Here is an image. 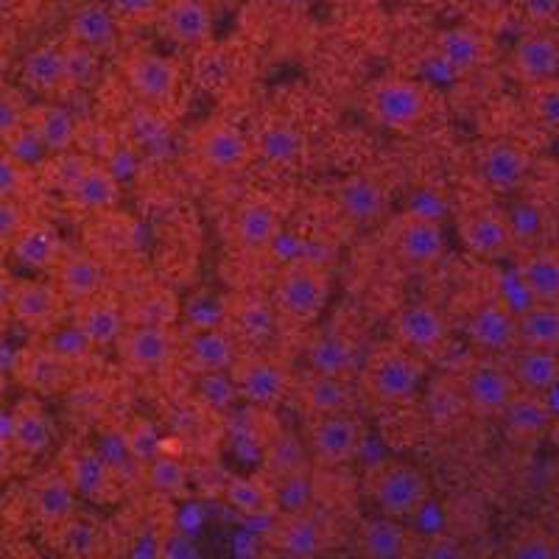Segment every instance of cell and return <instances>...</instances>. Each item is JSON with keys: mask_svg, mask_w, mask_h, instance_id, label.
I'll use <instances>...</instances> for the list:
<instances>
[{"mask_svg": "<svg viewBox=\"0 0 559 559\" xmlns=\"http://www.w3.org/2000/svg\"><path fill=\"white\" fill-rule=\"evenodd\" d=\"M227 378L238 397L258 408L280 406L294 392L292 369L280 358L263 356V353L236 356Z\"/></svg>", "mask_w": 559, "mask_h": 559, "instance_id": "obj_5", "label": "cell"}, {"mask_svg": "<svg viewBox=\"0 0 559 559\" xmlns=\"http://www.w3.org/2000/svg\"><path fill=\"white\" fill-rule=\"evenodd\" d=\"M277 9H286V12H306L311 7V0H272Z\"/></svg>", "mask_w": 559, "mask_h": 559, "instance_id": "obj_61", "label": "cell"}, {"mask_svg": "<svg viewBox=\"0 0 559 559\" xmlns=\"http://www.w3.org/2000/svg\"><path fill=\"white\" fill-rule=\"evenodd\" d=\"M389 243H392L394 258L412 269L437 266L448 252V236L445 227H442V218L426 216V213H417V210H408L392 224Z\"/></svg>", "mask_w": 559, "mask_h": 559, "instance_id": "obj_7", "label": "cell"}, {"mask_svg": "<svg viewBox=\"0 0 559 559\" xmlns=\"http://www.w3.org/2000/svg\"><path fill=\"white\" fill-rule=\"evenodd\" d=\"M73 324L98 349L109 347V344H118L123 328H127V319H123V308L118 306V299L96 294V297H90L73 306Z\"/></svg>", "mask_w": 559, "mask_h": 559, "instance_id": "obj_32", "label": "cell"}, {"mask_svg": "<svg viewBox=\"0 0 559 559\" xmlns=\"http://www.w3.org/2000/svg\"><path fill=\"white\" fill-rule=\"evenodd\" d=\"M433 57L448 73L464 76V73H473L487 62V39L471 26L442 28L433 39Z\"/></svg>", "mask_w": 559, "mask_h": 559, "instance_id": "obj_29", "label": "cell"}, {"mask_svg": "<svg viewBox=\"0 0 559 559\" xmlns=\"http://www.w3.org/2000/svg\"><path fill=\"white\" fill-rule=\"evenodd\" d=\"M98 53L76 43L64 45V82L68 87H90L98 79Z\"/></svg>", "mask_w": 559, "mask_h": 559, "instance_id": "obj_51", "label": "cell"}, {"mask_svg": "<svg viewBox=\"0 0 559 559\" xmlns=\"http://www.w3.org/2000/svg\"><path fill=\"white\" fill-rule=\"evenodd\" d=\"M28 129L39 140L45 154H64L79 138V123L62 104H39L28 109Z\"/></svg>", "mask_w": 559, "mask_h": 559, "instance_id": "obj_37", "label": "cell"}, {"mask_svg": "<svg viewBox=\"0 0 559 559\" xmlns=\"http://www.w3.org/2000/svg\"><path fill=\"white\" fill-rule=\"evenodd\" d=\"M324 3H331V7H353L358 0H324Z\"/></svg>", "mask_w": 559, "mask_h": 559, "instance_id": "obj_62", "label": "cell"}, {"mask_svg": "<svg viewBox=\"0 0 559 559\" xmlns=\"http://www.w3.org/2000/svg\"><path fill=\"white\" fill-rule=\"evenodd\" d=\"M523 9L534 23H551L559 17V0H523Z\"/></svg>", "mask_w": 559, "mask_h": 559, "instance_id": "obj_57", "label": "cell"}, {"mask_svg": "<svg viewBox=\"0 0 559 559\" xmlns=\"http://www.w3.org/2000/svg\"><path fill=\"white\" fill-rule=\"evenodd\" d=\"M294 392L308 417H322V414L353 412L356 408V386L349 378L319 376L308 369L306 376L294 381Z\"/></svg>", "mask_w": 559, "mask_h": 559, "instance_id": "obj_24", "label": "cell"}, {"mask_svg": "<svg viewBox=\"0 0 559 559\" xmlns=\"http://www.w3.org/2000/svg\"><path fill=\"white\" fill-rule=\"evenodd\" d=\"M68 197L84 213H107L121 202V182L98 159H82L68 182Z\"/></svg>", "mask_w": 559, "mask_h": 559, "instance_id": "obj_23", "label": "cell"}, {"mask_svg": "<svg viewBox=\"0 0 559 559\" xmlns=\"http://www.w3.org/2000/svg\"><path fill=\"white\" fill-rule=\"evenodd\" d=\"M367 112L389 132H414L431 112V93L423 82L403 76L378 79L367 90Z\"/></svg>", "mask_w": 559, "mask_h": 559, "instance_id": "obj_4", "label": "cell"}, {"mask_svg": "<svg viewBox=\"0 0 559 559\" xmlns=\"http://www.w3.org/2000/svg\"><path fill=\"white\" fill-rule=\"evenodd\" d=\"M236 356L238 353L233 336L222 331V328H210V324L197 328L182 347L185 367L199 378L227 376Z\"/></svg>", "mask_w": 559, "mask_h": 559, "instance_id": "obj_20", "label": "cell"}, {"mask_svg": "<svg viewBox=\"0 0 559 559\" xmlns=\"http://www.w3.org/2000/svg\"><path fill=\"white\" fill-rule=\"evenodd\" d=\"M12 417V448L20 456H43L53 442V426L51 417L45 412L43 401L37 394H26L14 403V408L9 412Z\"/></svg>", "mask_w": 559, "mask_h": 559, "instance_id": "obj_26", "label": "cell"}, {"mask_svg": "<svg viewBox=\"0 0 559 559\" xmlns=\"http://www.w3.org/2000/svg\"><path fill=\"white\" fill-rule=\"evenodd\" d=\"M478 177L487 188L498 193H509L521 188L528 177L532 159L512 140H492L478 154Z\"/></svg>", "mask_w": 559, "mask_h": 559, "instance_id": "obj_22", "label": "cell"}, {"mask_svg": "<svg viewBox=\"0 0 559 559\" xmlns=\"http://www.w3.org/2000/svg\"><path fill=\"white\" fill-rule=\"evenodd\" d=\"M104 277H107L104 266L87 252L62 254L57 266H53V286L59 288L64 302H73V306L102 294Z\"/></svg>", "mask_w": 559, "mask_h": 559, "instance_id": "obj_31", "label": "cell"}, {"mask_svg": "<svg viewBox=\"0 0 559 559\" xmlns=\"http://www.w3.org/2000/svg\"><path fill=\"white\" fill-rule=\"evenodd\" d=\"M459 3H464V7H484L489 0H459Z\"/></svg>", "mask_w": 559, "mask_h": 559, "instance_id": "obj_63", "label": "cell"}, {"mask_svg": "<svg viewBox=\"0 0 559 559\" xmlns=\"http://www.w3.org/2000/svg\"><path fill=\"white\" fill-rule=\"evenodd\" d=\"M509 557L515 559H551L557 557V540L540 528H526L509 543Z\"/></svg>", "mask_w": 559, "mask_h": 559, "instance_id": "obj_53", "label": "cell"}, {"mask_svg": "<svg viewBox=\"0 0 559 559\" xmlns=\"http://www.w3.org/2000/svg\"><path fill=\"white\" fill-rule=\"evenodd\" d=\"M20 79L37 96H57L59 90L68 87V82H64V45L45 43L28 51V57L20 64Z\"/></svg>", "mask_w": 559, "mask_h": 559, "instance_id": "obj_38", "label": "cell"}, {"mask_svg": "<svg viewBox=\"0 0 559 559\" xmlns=\"http://www.w3.org/2000/svg\"><path fill=\"white\" fill-rule=\"evenodd\" d=\"M224 501L243 518H274L280 512L277 489L261 476H233L224 484Z\"/></svg>", "mask_w": 559, "mask_h": 559, "instance_id": "obj_39", "label": "cell"}, {"mask_svg": "<svg viewBox=\"0 0 559 559\" xmlns=\"http://www.w3.org/2000/svg\"><path fill=\"white\" fill-rule=\"evenodd\" d=\"M177 353V336L166 322H138L123 328L118 338V356L134 376H148L166 367Z\"/></svg>", "mask_w": 559, "mask_h": 559, "instance_id": "obj_9", "label": "cell"}, {"mask_svg": "<svg viewBox=\"0 0 559 559\" xmlns=\"http://www.w3.org/2000/svg\"><path fill=\"white\" fill-rule=\"evenodd\" d=\"M356 548L367 559H403L414 554V540L403 521L378 515L361 521L356 532Z\"/></svg>", "mask_w": 559, "mask_h": 559, "instance_id": "obj_33", "label": "cell"}, {"mask_svg": "<svg viewBox=\"0 0 559 559\" xmlns=\"http://www.w3.org/2000/svg\"><path fill=\"white\" fill-rule=\"evenodd\" d=\"M428 557H462V546L456 540H433L426 546Z\"/></svg>", "mask_w": 559, "mask_h": 559, "instance_id": "obj_59", "label": "cell"}, {"mask_svg": "<svg viewBox=\"0 0 559 559\" xmlns=\"http://www.w3.org/2000/svg\"><path fill=\"white\" fill-rule=\"evenodd\" d=\"M121 34V20L115 17L107 0H84L68 17V43L96 51L98 57L115 51Z\"/></svg>", "mask_w": 559, "mask_h": 559, "instance_id": "obj_17", "label": "cell"}, {"mask_svg": "<svg viewBox=\"0 0 559 559\" xmlns=\"http://www.w3.org/2000/svg\"><path fill=\"white\" fill-rule=\"evenodd\" d=\"M364 423L356 412L322 414V417H308V451L313 462L322 467H344L358 456L364 445Z\"/></svg>", "mask_w": 559, "mask_h": 559, "instance_id": "obj_6", "label": "cell"}, {"mask_svg": "<svg viewBox=\"0 0 559 559\" xmlns=\"http://www.w3.org/2000/svg\"><path fill=\"white\" fill-rule=\"evenodd\" d=\"M121 445H123V453H127L134 464L143 467L148 459H154L159 451H163V437H159L157 426H154L152 419L138 417L132 419V423L127 426V431L121 433Z\"/></svg>", "mask_w": 559, "mask_h": 559, "instance_id": "obj_48", "label": "cell"}, {"mask_svg": "<svg viewBox=\"0 0 559 559\" xmlns=\"http://www.w3.org/2000/svg\"><path fill=\"white\" fill-rule=\"evenodd\" d=\"M26 224V207L20 199H0V247H9Z\"/></svg>", "mask_w": 559, "mask_h": 559, "instance_id": "obj_56", "label": "cell"}, {"mask_svg": "<svg viewBox=\"0 0 559 559\" xmlns=\"http://www.w3.org/2000/svg\"><path fill=\"white\" fill-rule=\"evenodd\" d=\"M515 392L518 383L512 372L492 358H478L464 369L462 397L464 406L471 408L476 417H501Z\"/></svg>", "mask_w": 559, "mask_h": 559, "instance_id": "obj_8", "label": "cell"}, {"mask_svg": "<svg viewBox=\"0 0 559 559\" xmlns=\"http://www.w3.org/2000/svg\"><path fill=\"white\" fill-rule=\"evenodd\" d=\"M14 283H17V280H12V274L0 269V317H7V313H12Z\"/></svg>", "mask_w": 559, "mask_h": 559, "instance_id": "obj_58", "label": "cell"}, {"mask_svg": "<svg viewBox=\"0 0 559 559\" xmlns=\"http://www.w3.org/2000/svg\"><path fill=\"white\" fill-rule=\"evenodd\" d=\"M515 277L526 288L532 302H551L559 306V252L543 249L518 263Z\"/></svg>", "mask_w": 559, "mask_h": 559, "instance_id": "obj_41", "label": "cell"}, {"mask_svg": "<svg viewBox=\"0 0 559 559\" xmlns=\"http://www.w3.org/2000/svg\"><path fill=\"white\" fill-rule=\"evenodd\" d=\"M43 344L51 349L53 356L62 358L64 364H70V367H76V364L87 361V358L93 356V349H96L73 322L57 324V328H51V331L45 333Z\"/></svg>", "mask_w": 559, "mask_h": 559, "instance_id": "obj_47", "label": "cell"}, {"mask_svg": "<svg viewBox=\"0 0 559 559\" xmlns=\"http://www.w3.org/2000/svg\"><path fill=\"white\" fill-rule=\"evenodd\" d=\"M62 473L70 478L82 501H104L115 484V464L93 445H76L64 453Z\"/></svg>", "mask_w": 559, "mask_h": 559, "instance_id": "obj_19", "label": "cell"}, {"mask_svg": "<svg viewBox=\"0 0 559 559\" xmlns=\"http://www.w3.org/2000/svg\"><path fill=\"white\" fill-rule=\"evenodd\" d=\"M14 261L20 266L32 269V272H45L59 263L64 254V243L59 238L57 227L48 222H28L26 227L20 229L17 238L9 243Z\"/></svg>", "mask_w": 559, "mask_h": 559, "instance_id": "obj_36", "label": "cell"}, {"mask_svg": "<svg viewBox=\"0 0 559 559\" xmlns=\"http://www.w3.org/2000/svg\"><path fill=\"white\" fill-rule=\"evenodd\" d=\"M157 23L179 48H204L213 43V9L207 0H166Z\"/></svg>", "mask_w": 559, "mask_h": 559, "instance_id": "obj_15", "label": "cell"}, {"mask_svg": "<svg viewBox=\"0 0 559 559\" xmlns=\"http://www.w3.org/2000/svg\"><path fill=\"white\" fill-rule=\"evenodd\" d=\"M308 369L319 376L353 378L358 376L361 361H358V347L347 333L324 331L308 344Z\"/></svg>", "mask_w": 559, "mask_h": 559, "instance_id": "obj_35", "label": "cell"}, {"mask_svg": "<svg viewBox=\"0 0 559 559\" xmlns=\"http://www.w3.org/2000/svg\"><path fill=\"white\" fill-rule=\"evenodd\" d=\"M28 123V109L14 90H0V143H9Z\"/></svg>", "mask_w": 559, "mask_h": 559, "instance_id": "obj_54", "label": "cell"}, {"mask_svg": "<svg viewBox=\"0 0 559 559\" xmlns=\"http://www.w3.org/2000/svg\"><path fill=\"white\" fill-rule=\"evenodd\" d=\"M426 361L397 342L381 344L358 369V386L378 406H406L423 389Z\"/></svg>", "mask_w": 559, "mask_h": 559, "instance_id": "obj_1", "label": "cell"}, {"mask_svg": "<svg viewBox=\"0 0 559 559\" xmlns=\"http://www.w3.org/2000/svg\"><path fill=\"white\" fill-rule=\"evenodd\" d=\"M308 140L302 134V129L292 121H272L261 129V138H258V152L266 159L269 166L288 168L297 166L302 154H306Z\"/></svg>", "mask_w": 559, "mask_h": 559, "instance_id": "obj_43", "label": "cell"}, {"mask_svg": "<svg viewBox=\"0 0 559 559\" xmlns=\"http://www.w3.org/2000/svg\"><path fill=\"white\" fill-rule=\"evenodd\" d=\"M532 112L546 132L559 134V79L532 84Z\"/></svg>", "mask_w": 559, "mask_h": 559, "instance_id": "obj_52", "label": "cell"}, {"mask_svg": "<svg viewBox=\"0 0 559 559\" xmlns=\"http://www.w3.org/2000/svg\"><path fill=\"white\" fill-rule=\"evenodd\" d=\"M392 342L417 356L437 353L448 342V319L431 302H408L392 319Z\"/></svg>", "mask_w": 559, "mask_h": 559, "instance_id": "obj_12", "label": "cell"}, {"mask_svg": "<svg viewBox=\"0 0 559 559\" xmlns=\"http://www.w3.org/2000/svg\"><path fill=\"white\" fill-rule=\"evenodd\" d=\"M79 492L73 489L70 478L64 476L62 467L57 471H45L28 487V507L39 526L57 528L73 515H79Z\"/></svg>", "mask_w": 559, "mask_h": 559, "instance_id": "obj_13", "label": "cell"}, {"mask_svg": "<svg viewBox=\"0 0 559 559\" xmlns=\"http://www.w3.org/2000/svg\"><path fill=\"white\" fill-rule=\"evenodd\" d=\"M229 322L236 324L238 336L261 344L272 336L280 317L272 297H266V294H238L229 302Z\"/></svg>", "mask_w": 559, "mask_h": 559, "instance_id": "obj_40", "label": "cell"}, {"mask_svg": "<svg viewBox=\"0 0 559 559\" xmlns=\"http://www.w3.org/2000/svg\"><path fill=\"white\" fill-rule=\"evenodd\" d=\"M62 306L64 299L53 283H43V280L14 283L12 317L28 331L48 333L51 328H57L62 319Z\"/></svg>", "mask_w": 559, "mask_h": 559, "instance_id": "obj_18", "label": "cell"}, {"mask_svg": "<svg viewBox=\"0 0 559 559\" xmlns=\"http://www.w3.org/2000/svg\"><path fill=\"white\" fill-rule=\"evenodd\" d=\"M166 0H107V7L112 9L115 17L121 20V26H143L157 20L159 9Z\"/></svg>", "mask_w": 559, "mask_h": 559, "instance_id": "obj_55", "label": "cell"}, {"mask_svg": "<svg viewBox=\"0 0 559 559\" xmlns=\"http://www.w3.org/2000/svg\"><path fill=\"white\" fill-rule=\"evenodd\" d=\"M53 548L70 559H93L104 551V534L93 518L73 515L62 526L51 528Z\"/></svg>", "mask_w": 559, "mask_h": 559, "instance_id": "obj_44", "label": "cell"}, {"mask_svg": "<svg viewBox=\"0 0 559 559\" xmlns=\"http://www.w3.org/2000/svg\"><path fill=\"white\" fill-rule=\"evenodd\" d=\"M518 342L523 347H543L559 353V306L532 302L518 313Z\"/></svg>", "mask_w": 559, "mask_h": 559, "instance_id": "obj_45", "label": "cell"}, {"mask_svg": "<svg viewBox=\"0 0 559 559\" xmlns=\"http://www.w3.org/2000/svg\"><path fill=\"white\" fill-rule=\"evenodd\" d=\"M459 236L467 252L478 258H501L515 243V229L509 216L498 210H471L459 222Z\"/></svg>", "mask_w": 559, "mask_h": 559, "instance_id": "obj_21", "label": "cell"}, {"mask_svg": "<svg viewBox=\"0 0 559 559\" xmlns=\"http://www.w3.org/2000/svg\"><path fill=\"white\" fill-rule=\"evenodd\" d=\"M509 372L515 378L518 389L546 394L559 386V353L543 347H523Z\"/></svg>", "mask_w": 559, "mask_h": 559, "instance_id": "obj_42", "label": "cell"}, {"mask_svg": "<svg viewBox=\"0 0 559 559\" xmlns=\"http://www.w3.org/2000/svg\"><path fill=\"white\" fill-rule=\"evenodd\" d=\"M274 489H277L280 512H302V509H311L313 484L311 473H308L306 467L283 473V476H280V484Z\"/></svg>", "mask_w": 559, "mask_h": 559, "instance_id": "obj_49", "label": "cell"}, {"mask_svg": "<svg viewBox=\"0 0 559 559\" xmlns=\"http://www.w3.org/2000/svg\"><path fill=\"white\" fill-rule=\"evenodd\" d=\"M364 496L376 507L378 515L394 521H412L431 501V481L417 464L389 459L376 464L364 478Z\"/></svg>", "mask_w": 559, "mask_h": 559, "instance_id": "obj_2", "label": "cell"}, {"mask_svg": "<svg viewBox=\"0 0 559 559\" xmlns=\"http://www.w3.org/2000/svg\"><path fill=\"white\" fill-rule=\"evenodd\" d=\"M121 70L123 82L129 84V90L140 102L159 107V104H168L177 98L182 73H179V64L171 57L152 51H134L123 59Z\"/></svg>", "mask_w": 559, "mask_h": 559, "instance_id": "obj_10", "label": "cell"}, {"mask_svg": "<svg viewBox=\"0 0 559 559\" xmlns=\"http://www.w3.org/2000/svg\"><path fill=\"white\" fill-rule=\"evenodd\" d=\"M32 193V168L28 163L0 148V199H23Z\"/></svg>", "mask_w": 559, "mask_h": 559, "instance_id": "obj_50", "label": "cell"}, {"mask_svg": "<svg viewBox=\"0 0 559 559\" xmlns=\"http://www.w3.org/2000/svg\"><path fill=\"white\" fill-rule=\"evenodd\" d=\"M336 207L353 224H378L389 213L386 185L372 177H349L336 188Z\"/></svg>", "mask_w": 559, "mask_h": 559, "instance_id": "obj_27", "label": "cell"}, {"mask_svg": "<svg viewBox=\"0 0 559 559\" xmlns=\"http://www.w3.org/2000/svg\"><path fill=\"white\" fill-rule=\"evenodd\" d=\"M331 299V272L313 261H294L280 272L272 302L277 317L292 324H311Z\"/></svg>", "mask_w": 559, "mask_h": 559, "instance_id": "obj_3", "label": "cell"}, {"mask_svg": "<svg viewBox=\"0 0 559 559\" xmlns=\"http://www.w3.org/2000/svg\"><path fill=\"white\" fill-rule=\"evenodd\" d=\"M12 471H14V448L12 442L0 439V481L12 476Z\"/></svg>", "mask_w": 559, "mask_h": 559, "instance_id": "obj_60", "label": "cell"}, {"mask_svg": "<svg viewBox=\"0 0 559 559\" xmlns=\"http://www.w3.org/2000/svg\"><path fill=\"white\" fill-rule=\"evenodd\" d=\"M14 369H17L20 383H23L32 394L64 392L70 383V376H73V367L64 364L62 358L53 356L45 344H34V347L20 349Z\"/></svg>", "mask_w": 559, "mask_h": 559, "instance_id": "obj_28", "label": "cell"}, {"mask_svg": "<svg viewBox=\"0 0 559 559\" xmlns=\"http://www.w3.org/2000/svg\"><path fill=\"white\" fill-rule=\"evenodd\" d=\"M0 389H3V378H0Z\"/></svg>", "mask_w": 559, "mask_h": 559, "instance_id": "obj_64", "label": "cell"}, {"mask_svg": "<svg viewBox=\"0 0 559 559\" xmlns=\"http://www.w3.org/2000/svg\"><path fill=\"white\" fill-rule=\"evenodd\" d=\"M283 233L277 210L263 199H249L238 204L236 216H233V236L247 252H266L277 243Z\"/></svg>", "mask_w": 559, "mask_h": 559, "instance_id": "obj_34", "label": "cell"}, {"mask_svg": "<svg viewBox=\"0 0 559 559\" xmlns=\"http://www.w3.org/2000/svg\"><path fill=\"white\" fill-rule=\"evenodd\" d=\"M269 546L288 559H313L328 548L322 521L311 509L302 512H277V523L269 534Z\"/></svg>", "mask_w": 559, "mask_h": 559, "instance_id": "obj_14", "label": "cell"}, {"mask_svg": "<svg viewBox=\"0 0 559 559\" xmlns=\"http://www.w3.org/2000/svg\"><path fill=\"white\" fill-rule=\"evenodd\" d=\"M143 481L157 496L171 498V501L188 496V487H191V476H188V467H185L182 459L171 456L166 451H159L157 456L143 464Z\"/></svg>", "mask_w": 559, "mask_h": 559, "instance_id": "obj_46", "label": "cell"}, {"mask_svg": "<svg viewBox=\"0 0 559 559\" xmlns=\"http://www.w3.org/2000/svg\"><path fill=\"white\" fill-rule=\"evenodd\" d=\"M503 433H507L512 442H537L543 433L551 428L554 423V408L546 401V394L528 392V389H518L512 394V401L507 403V408L501 412Z\"/></svg>", "mask_w": 559, "mask_h": 559, "instance_id": "obj_25", "label": "cell"}, {"mask_svg": "<svg viewBox=\"0 0 559 559\" xmlns=\"http://www.w3.org/2000/svg\"><path fill=\"white\" fill-rule=\"evenodd\" d=\"M467 338L484 356H501L518 344V311L507 302H484L467 319Z\"/></svg>", "mask_w": 559, "mask_h": 559, "instance_id": "obj_16", "label": "cell"}, {"mask_svg": "<svg viewBox=\"0 0 559 559\" xmlns=\"http://www.w3.org/2000/svg\"><path fill=\"white\" fill-rule=\"evenodd\" d=\"M254 146L252 140L229 121H213L199 132L197 157L207 171L236 174L249 166Z\"/></svg>", "mask_w": 559, "mask_h": 559, "instance_id": "obj_11", "label": "cell"}, {"mask_svg": "<svg viewBox=\"0 0 559 559\" xmlns=\"http://www.w3.org/2000/svg\"><path fill=\"white\" fill-rule=\"evenodd\" d=\"M512 70L523 84H543L559 76V43L546 32L523 34L512 51Z\"/></svg>", "mask_w": 559, "mask_h": 559, "instance_id": "obj_30", "label": "cell"}]
</instances>
